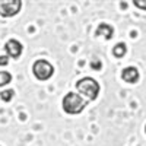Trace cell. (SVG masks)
I'll use <instances>...</instances> for the list:
<instances>
[{
	"mask_svg": "<svg viewBox=\"0 0 146 146\" xmlns=\"http://www.w3.org/2000/svg\"><path fill=\"white\" fill-rule=\"evenodd\" d=\"M13 96H15V91L13 89H6V91L0 92V98H2L5 102H9Z\"/></svg>",
	"mask_w": 146,
	"mask_h": 146,
	"instance_id": "obj_10",
	"label": "cell"
},
{
	"mask_svg": "<svg viewBox=\"0 0 146 146\" xmlns=\"http://www.w3.org/2000/svg\"><path fill=\"white\" fill-rule=\"evenodd\" d=\"M95 34L98 35V36L102 35L105 40H111L113 35H114V29H113L111 25H108V23H100V27L96 28Z\"/></svg>",
	"mask_w": 146,
	"mask_h": 146,
	"instance_id": "obj_7",
	"label": "cell"
},
{
	"mask_svg": "<svg viewBox=\"0 0 146 146\" xmlns=\"http://www.w3.org/2000/svg\"><path fill=\"white\" fill-rule=\"evenodd\" d=\"M32 73L38 80H48L53 76L54 67L50 62H47L44 58H40L32 64Z\"/></svg>",
	"mask_w": 146,
	"mask_h": 146,
	"instance_id": "obj_3",
	"label": "cell"
},
{
	"mask_svg": "<svg viewBox=\"0 0 146 146\" xmlns=\"http://www.w3.org/2000/svg\"><path fill=\"white\" fill-rule=\"evenodd\" d=\"M5 50L7 51L9 57L12 58H19L22 54V44L18 40H9L5 45Z\"/></svg>",
	"mask_w": 146,
	"mask_h": 146,
	"instance_id": "obj_5",
	"label": "cell"
},
{
	"mask_svg": "<svg viewBox=\"0 0 146 146\" xmlns=\"http://www.w3.org/2000/svg\"><path fill=\"white\" fill-rule=\"evenodd\" d=\"M9 56H0V66H7Z\"/></svg>",
	"mask_w": 146,
	"mask_h": 146,
	"instance_id": "obj_13",
	"label": "cell"
},
{
	"mask_svg": "<svg viewBox=\"0 0 146 146\" xmlns=\"http://www.w3.org/2000/svg\"><path fill=\"white\" fill-rule=\"evenodd\" d=\"M133 5H135L136 7H140V9H145V10H146V2H140V0H135V2H133Z\"/></svg>",
	"mask_w": 146,
	"mask_h": 146,
	"instance_id": "obj_12",
	"label": "cell"
},
{
	"mask_svg": "<svg viewBox=\"0 0 146 146\" xmlns=\"http://www.w3.org/2000/svg\"><path fill=\"white\" fill-rule=\"evenodd\" d=\"M89 101L83 100L82 96L76 92H69L64 98H63V110L67 114H80L85 107L88 105Z\"/></svg>",
	"mask_w": 146,
	"mask_h": 146,
	"instance_id": "obj_2",
	"label": "cell"
},
{
	"mask_svg": "<svg viewBox=\"0 0 146 146\" xmlns=\"http://www.w3.org/2000/svg\"><path fill=\"white\" fill-rule=\"evenodd\" d=\"M89 64H91L92 70H101V67H102V63H101L100 58H92Z\"/></svg>",
	"mask_w": 146,
	"mask_h": 146,
	"instance_id": "obj_11",
	"label": "cell"
},
{
	"mask_svg": "<svg viewBox=\"0 0 146 146\" xmlns=\"http://www.w3.org/2000/svg\"><path fill=\"white\" fill-rule=\"evenodd\" d=\"M145 131H146V127H145Z\"/></svg>",
	"mask_w": 146,
	"mask_h": 146,
	"instance_id": "obj_14",
	"label": "cell"
},
{
	"mask_svg": "<svg viewBox=\"0 0 146 146\" xmlns=\"http://www.w3.org/2000/svg\"><path fill=\"white\" fill-rule=\"evenodd\" d=\"M121 79L127 83H136L139 80V70L133 66H129L126 69H123V73H121Z\"/></svg>",
	"mask_w": 146,
	"mask_h": 146,
	"instance_id": "obj_6",
	"label": "cell"
},
{
	"mask_svg": "<svg viewBox=\"0 0 146 146\" xmlns=\"http://www.w3.org/2000/svg\"><path fill=\"white\" fill-rule=\"evenodd\" d=\"M76 89L80 96H85L86 101H95L100 95V83L94 78H82L76 82Z\"/></svg>",
	"mask_w": 146,
	"mask_h": 146,
	"instance_id": "obj_1",
	"label": "cell"
},
{
	"mask_svg": "<svg viewBox=\"0 0 146 146\" xmlns=\"http://www.w3.org/2000/svg\"><path fill=\"white\" fill-rule=\"evenodd\" d=\"M126 51H127V47H126L124 42H118V44L113 48V54H114L117 58H121V57L126 54Z\"/></svg>",
	"mask_w": 146,
	"mask_h": 146,
	"instance_id": "obj_8",
	"label": "cell"
},
{
	"mask_svg": "<svg viewBox=\"0 0 146 146\" xmlns=\"http://www.w3.org/2000/svg\"><path fill=\"white\" fill-rule=\"evenodd\" d=\"M22 7L21 0H0V16L12 18L19 13Z\"/></svg>",
	"mask_w": 146,
	"mask_h": 146,
	"instance_id": "obj_4",
	"label": "cell"
},
{
	"mask_svg": "<svg viewBox=\"0 0 146 146\" xmlns=\"http://www.w3.org/2000/svg\"><path fill=\"white\" fill-rule=\"evenodd\" d=\"M12 82V75L9 72H3L0 70V86H5V85Z\"/></svg>",
	"mask_w": 146,
	"mask_h": 146,
	"instance_id": "obj_9",
	"label": "cell"
}]
</instances>
